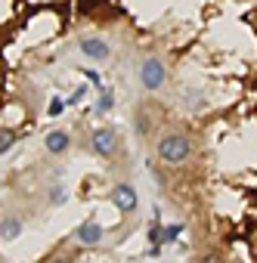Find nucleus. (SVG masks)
<instances>
[{"label":"nucleus","instance_id":"1","mask_svg":"<svg viewBox=\"0 0 257 263\" xmlns=\"http://www.w3.org/2000/svg\"><path fill=\"white\" fill-rule=\"evenodd\" d=\"M189 152H192V143L183 133H171V136H164L161 143H158V158H161V161H168V164L186 161Z\"/></svg>","mask_w":257,"mask_h":263},{"label":"nucleus","instance_id":"2","mask_svg":"<svg viewBox=\"0 0 257 263\" xmlns=\"http://www.w3.org/2000/svg\"><path fill=\"white\" fill-rule=\"evenodd\" d=\"M90 143H93V152L112 158L118 152V133L112 127H99V130H93V139H90Z\"/></svg>","mask_w":257,"mask_h":263},{"label":"nucleus","instance_id":"3","mask_svg":"<svg viewBox=\"0 0 257 263\" xmlns=\"http://www.w3.org/2000/svg\"><path fill=\"white\" fill-rule=\"evenodd\" d=\"M140 81L146 90H158V87L164 84V65L158 59H146L143 68H140Z\"/></svg>","mask_w":257,"mask_h":263},{"label":"nucleus","instance_id":"4","mask_svg":"<svg viewBox=\"0 0 257 263\" xmlns=\"http://www.w3.org/2000/svg\"><path fill=\"white\" fill-rule=\"evenodd\" d=\"M112 201L124 210V214H131V210L137 207V192L127 186V183H124V186H115V189H112Z\"/></svg>","mask_w":257,"mask_h":263},{"label":"nucleus","instance_id":"5","mask_svg":"<svg viewBox=\"0 0 257 263\" xmlns=\"http://www.w3.org/2000/svg\"><path fill=\"white\" fill-rule=\"evenodd\" d=\"M81 53H84L87 59L102 62V59H108V44L105 41H96V38H87V41H81Z\"/></svg>","mask_w":257,"mask_h":263},{"label":"nucleus","instance_id":"6","mask_svg":"<svg viewBox=\"0 0 257 263\" xmlns=\"http://www.w3.org/2000/svg\"><path fill=\"white\" fill-rule=\"evenodd\" d=\"M44 146H47V152H53V155H62V152L68 149V133H62V130H53V133H47Z\"/></svg>","mask_w":257,"mask_h":263},{"label":"nucleus","instance_id":"7","mask_svg":"<svg viewBox=\"0 0 257 263\" xmlns=\"http://www.w3.org/2000/svg\"><path fill=\"white\" fill-rule=\"evenodd\" d=\"M99 238H102V226H99V223H81V226H78V241L96 244Z\"/></svg>","mask_w":257,"mask_h":263},{"label":"nucleus","instance_id":"8","mask_svg":"<svg viewBox=\"0 0 257 263\" xmlns=\"http://www.w3.org/2000/svg\"><path fill=\"white\" fill-rule=\"evenodd\" d=\"M19 229H22V220H16V217H10L4 226H0V232H4V238H16V235H19Z\"/></svg>","mask_w":257,"mask_h":263},{"label":"nucleus","instance_id":"9","mask_svg":"<svg viewBox=\"0 0 257 263\" xmlns=\"http://www.w3.org/2000/svg\"><path fill=\"white\" fill-rule=\"evenodd\" d=\"M13 143H16V130H10V127H0V155H4V152H10V149H13Z\"/></svg>","mask_w":257,"mask_h":263},{"label":"nucleus","instance_id":"10","mask_svg":"<svg viewBox=\"0 0 257 263\" xmlns=\"http://www.w3.org/2000/svg\"><path fill=\"white\" fill-rule=\"evenodd\" d=\"M180 232H183V226H180V223L168 226V229H161V244H164V241H174V238H177Z\"/></svg>","mask_w":257,"mask_h":263},{"label":"nucleus","instance_id":"11","mask_svg":"<svg viewBox=\"0 0 257 263\" xmlns=\"http://www.w3.org/2000/svg\"><path fill=\"white\" fill-rule=\"evenodd\" d=\"M149 241H152V248H161V226L158 223L149 229Z\"/></svg>","mask_w":257,"mask_h":263},{"label":"nucleus","instance_id":"12","mask_svg":"<svg viewBox=\"0 0 257 263\" xmlns=\"http://www.w3.org/2000/svg\"><path fill=\"white\" fill-rule=\"evenodd\" d=\"M112 109V93H102V99H99V112H108Z\"/></svg>","mask_w":257,"mask_h":263},{"label":"nucleus","instance_id":"13","mask_svg":"<svg viewBox=\"0 0 257 263\" xmlns=\"http://www.w3.org/2000/svg\"><path fill=\"white\" fill-rule=\"evenodd\" d=\"M59 112H62V102H59V99H53V102H50V115H53V118H56Z\"/></svg>","mask_w":257,"mask_h":263},{"label":"nucleus","instance_id":"14","mask_svg":"<svg viewBox=\"0 0 257 263\" xmlns=\"http://www.w3.org/2000/svg\"><path fill=\"white\" fill-rule=\"evenodd\" d=\"M84 90H87V87H78V90H75V96H71L68 102H81V96H84Z\"/></svg>","mask_w":257,"mask_h":263},{"label":"nucleus","instance_id":"15","mask_svg":"<svg viewBox=\"0 0 257 263\" xmlns=\"http://www.w3.org/2000/svg\"><path fill=\"white\" fill-rule=\"evenodd\" d=\"M201 263H223V260H220L217 254H208V257H201Z\"/></svg>","mask_w":257,"mask_h":263},{"label":"nucleus","instance_id":"16","mask_svg":"<svg viewBox=\"0 0 257 263\" xmlns=\"http://www.w3.org/2000/svg\"><path fill=\"white\" fill-rule=\"evenodd\" d=\"M47 263H71V260H68V257H62V254H59V257H53V260H47Z\"/></svg>","mask_w":257,"mask_h":263}]
</instances>
